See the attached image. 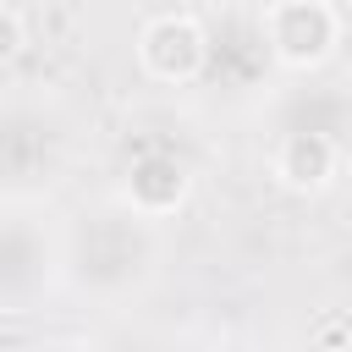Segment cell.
<instances>
[{"label":"cell","instance_id":"cell-1","mask_svg":"<svg viewBox=\"0 0 352 352\" xmlns=\"http://www.w3.org/2000/svg\"><path fill=\"white\" fill-rule=\"evenodd\" d=\"M336 33L341 22L324 0H275L264 16V38L286 66H319L336 50Z\"/></svg>","mask_w":352,"mask_h":352},{"label":"cell","instance_id":"cell-2","mask_svg":"<svg viewBox=\"0 0 352 352\" xmlns=\"http://www.w3.org/2000/svg\"><path fill=\"white\" fill-rule=\"evenodd\" d=\"M138 60L160 82H192L209 60V38L192 16H154L138 33Z\"/></svg>","mask_w":352,"mask_h":352},{"label":"cell","instance_id":"cell-6","mask_svg":"<svg viewBox=\"0 0 352 352\" xmlns=\"http://www.w3.org/2000/svg\"><path fill=\"white\" fill-rule=\"evenodd\" d=\"M50 352H82V346H50Z\"/></svg>","mask_w":352,"mask_h":352},{"label":"cell","instance_id":"cell-3","mask_svg":"<svg viewBox=\"0 0 352 352\" xmlns=\"http://www.w3.org/2000/svg\"><path fill=\"white\" fill-rule=\"evenodd\" d=\"M336 138L330 132H314V126H302V132H286V143H280V154H275V176L292 187V192H314V187H324L330 176H336Z\"/></svg>","mask_w":352,"mask_h":352},{"label":"cell","instance_id":"cell-4","mask_svg":"<svg viewBox=\"0 0 352 352\" xmlns=\"http://www.w3.org/2000/svg\"><path fill=\"white\" fill-rule=\"evenodd\" d=\"M126 192H132V209L143 214H170L182 198H187V165L176 154H143L126 176Z\"/></svg>","mask_w":352,"mask_h":352},{"label":"cell","instance_id":"cell-5","mask_svg":"<svg viewBox=\"0 0 352 352\" xmlns=\"http://www.w3.org/2000/svg\"><path fill=\"white\" fill-rule=\"evenodd\" d=\"M22 44H28V38H22V16H16V11L0 0V60H11Z\"/></svg>","mask_w":352,"mask_h":352}]
</instances>
